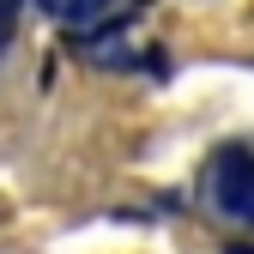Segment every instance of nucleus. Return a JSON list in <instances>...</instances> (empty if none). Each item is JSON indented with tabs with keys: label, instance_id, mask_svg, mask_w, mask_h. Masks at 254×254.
I'll use <instances>...</instances> for the list:
<instances>
[{
	"label": "nucleus",
	"instance_id": "obj_1",
	"mask_svg": "<svg viewBox=\"0 0 254 254\" xmlns=\"http://www.w3.org/2000/svg\"><path fill=\"white\" fill-rule=\"evenodd\" d=\"M206 206L224 218V224H242L254 230V139H230L206 157Z\"/></svg>",
	"mask_w": 254,
	"mask_h": 254
},
{
	"label": "nucleus",
	"instance_id": "obj_2",
	"mask_svg": "<svg viewBox=\"0 0 254 254\" xmlns=\"http://www.w3.org/2000/svg\"><path fill=\"white\" fill-rule=\"evenodd\" d=\"M37 6L49 18H61V24H91V18H103L115 0H37Z\"/></svg>",
	"mask_w": 254,
	"mask_h": 254
},
{
	"label": "nucleus",
	"instance_id": "obj_3",
	"mask_svg": "<svg viewBox=\"0 0 254 254\" xmlns=\"http://www.w3.org/2000/svg\"><path fill=\"white\" fill-rule=\"evenodd\" d=\"M6 24H12V0H0V43H6V37H12V30H6Z\"/></svg>",
	"mask_w": 254,
	"mask_h": 254
}]
</instances>
